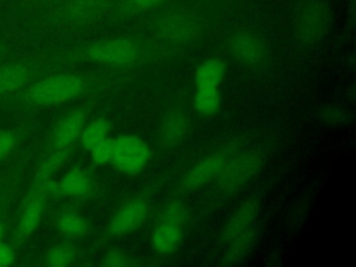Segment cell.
Instances as JSON below:
<instances>
[{
    "label": "cell",
    "instance_id": "obj_6",
    "mask_svg": "<svg viewBox=\"0 0 356 267\" xmlns=\"http://www.w3.org/2000/svg\"><path fill=\"white\" fill-rule=\"evenodd\" d=\"M47 182L42 185L29 184L18 206L15 220L8 232L10 242L17 248L26 243L42 222L49 199H51L47 191Z\"/></svg>",
    "mask_w": 356,
    "mask_h": 267
},
{
    "label": "cell",
    "instance_id": "obj_29",
    "mask_svg": "<svg viewBox=\"0 0 356 267\" xmlns=\"http://www.w3.org/2000/svg\"><path fill=\"white\" fill-rule=\"evenodd\" d=\"M102 266L104 267H138L140 266V260L120 248H110L106 250L103 259H102Z\"/></svg>",
    "mask_w": 356,
    "mask_h": 267
},
{
    "label": "cell",
    "instance_id": "obj_26",
    "mask_svg": "<svg viewBox=\"0 0 356 267\" xmlns=\"http://www.w3.org/2000/svg\"><path fill=\"white\" fill-rule=\"evenodd\" d=\"M220 89H196L193 95V108L202 117H211L221 107Z\"/></svg>",
    "mask_w": 356,
    "mask_h": 267
},
{
    "label": "cell",
    "instance_id": "obj_1",
    "mask_svg": "<svg viewBox=\"0 0 356 267\" xmlns=\"http://www.w3.org/2000/svg\"><path fill=\"white\" fill-rule=\"evenodd\" d=\"M132 78L128 68H111L96 72L53 71L42 75L19 90L0 97V110L31 113L57 107L81 97L106 92Z\"/></svg>",
    "mask_w": 356,
    "mask_h": 267
},
{
    "label": "cell",
    "instance_id": "obj_19",
    "mask_svg": "<svg viewBox=\"0 0 356 267\" xmlns=\"http://www.w3.org/2000/svg\"><path fill=\"white\" fill-rule=\"evenodd\" d=\"M36 128V120L28 118L17 125L0 127V164L17 154Z\"/></svg>",
    "mask_w": 356,
    "mask_h": 267
},
{
    "label": "cell",
    "instance_id": "obj_15",
    "mask_svg": "<svg viewBox=\"0 0 356 267\" xmlns=\"http://www.w3.org/2000/svg\"><path fill=\"white\" fill-rule=\"evenodd\" d=\"M191 120L184 108L174 106L168 108L159 124L156 142L161 150H172L188 136Z\"/></svg>",
    "mask_w": 356,
    "mask_h": 267
},
{
    "label": "cell",
    "instance_id": "obj_27",
    "mask_svg": "<svg viewBox=\"0 0 356 267\" xmlns=\"http://www.w3.org/2000/svg\"><path fill=\"white\" fill-rule=\"evenodd\" d=\"M163 221V222H171L177 224L182 228H185L189 222V209L182 200L172 199L165 202L161 209L159 210L154 222Z\"/></svg>",
    "mask_w": 356,
    "mask_h": 267
},
{
    "label": "cell",
    "instance_id": "obj_24",
    "mask_svg": "<svg viewBox=\"0 0 356 267\" xmlns=\"http://www.w3.org/2000/svg\"><path fill=\"white\" fill-rule=\"evenodd\" d=\"M78 259V249L65 241L50 245L42 254V263L47 267H68Z\"/></svg>",
    "mask_w": 356,
    "mask_h": 267
},
{
    "label": "cell",
    "instance_id": "obj_7",
    "mask_svg": "<svg viewBox=\"0 0 356 267\" xmlns=\"http://www.w3.org/2000/svg\"><path fill=\"white\" fill-rule=\"evenodd\" d=\"M159 184H152L143 191L127 199L111 216L107 222L103 239H115L136 231L147 218L152 209V199L157 191Z\"/></svg>",
    "mask_w": 356,
    "mask_h": 267
},
{
    "label": "cell",
    "instance_id": "obj_8",
    "mask_svg": "<svg viewBox=\"0 0 356 267\" xmlns=\"http://www.w3.org/2000/svg\"><path fill=\"white\" fill-rule=\"evenodd\" d=\"M263 163L264 157L260 150H238L214 179L217 192L221 196L235 195L259 174Z\"/></svg>",
    "mask_w": 356,
    "mask_h": 267
},
{
    "label": "cell",
    "instance_id": "obj_16",
    "mask_svg": "<svg viewBox=\"0 0 356 267\" xmlns=\"http://www.w3.org/2000/svg\"><path fill=\"white\" fill-rule=\"evenodd\" d=\"M33 154V147L25 149L15 154V157L3 170H0V207L7 202H13L18 195Z\"/></svg>",
    "mask_w": 356,
    "mask_h": 267
},
{
    "label": "cell",
    "instance_id": "obj_11",
    "mask_svg": "<svg viewBox=\"0 0 356 267\" xmlns=\"http://www.w3.org/2000/svg\"><path fill=\"white\" fill-rule=\"evenodd\" d=\"M93 100L95 99L90 97L79 106L68 110L56 121L43 142L42 153L60 150L75 145L83 125L88 121V114L95 104Z\"/></svg>",
    "mask_w": 356,
    "mask_h": 267
},
{
    "label": "cell",
    "instance_id": "obj_10",
    "mask_svg": "<svg viewBox=\"0 0 356 267\" xmlns=\"http://www.w3.org/2000/svg\"><path fill=\"white\" fill-rule=\"evenodd\" d=\"M331 25V8L325 0H303L295 13L293 33L303 46L320 43Z\"/></svg>",
    "mask_w": 356,
    "mask_h": 267
},
{
    "label": "cell",
    "instance_id": "obj_17",
    "mask_svg": "<svg viewBox=\"0 0 356 267\" xmlns=\"http://www.w3.org/2000/svg\"><path fill=\"white\" fill-rule=\"evenodd\" d=\"M261 210V200L259 196H250L246 200H243L225 220L222 227L218 231V242L227 243L238 234L246 231L248 228L254 225V221L257 220Z\"/></svg>",
    "mask_w": 356,
    "mask_h": 267
},
{
    "label": "cell",
    "instance_id": "obj_32",
    "mask_svg": "<svg viewBox=\"0 0 356 267\" xmlns=\"http://www.w3.org/2000/svg\"><path fill=\"white\" fill-rule=\"evenodd\" d=\"M310 209V197H300L288 213V225L299 227L302 225L305 217L307 216Z\"/></svg>",
    "mask_w": 356,
    "mask_h": 267
},
{
    "label": "cell",
    "instance_id": "obj_13",
    "mask_svg": "<svg viewBox=\"0 0 356 267\" xmlns=\"http://www.w3.org/2000/svg\"><path fill=\"white\" fill-rule=\"evenodd\" d=\"M225 47L235 61L249 68L263 67L270 57L267 42L259 33L249 29L231 32L225 40Z\"/></svg>",
    "mask_w": 356,
    "mask_h": 267
},
{
    "label": "cell",
    "instance_id": "obj_2",
    "mask_svg": "<svg viewBox=\"0 0 356 267\" xmlns=\"http://www.w3.org/2000/svg\"><path fill=\"white\" fill-rule=\"evenodd\" d=\"M51 71L75 64H100L113 68H129L164 63L181 54V49L142 36H113L67 47L40 51Z\"/></svg>",
    "mask_w": 356,
    "mask_h": 267
},
{
    "label": "cell",
    "instance_id": "obj_34",
    "mask_svg": "<svg viewBox=\"0 0 356 267\" xmlns=\"http://www.w3.org/2000/svg\"><path fill=\"white\" fill-rule=\"evenodd\" d=\"M11 203L6 204L0 211V241L6 239V235L10 232L13 220H11Z\"/></svg>",
    "mask_w": 356,
    "mask_h": 267
},
{
    "label": "cell",
    "instance_id": "obj_14",
    "mask_svg": "<svg viewBox=\"0 0 356 267\" xmlns=\"http://www.w3.org/2000/svg\"><path fill=\"white\" fill-rule=\"evenodd\" d=\"M47 191L50 197L88 199L96 193L97 184L89 170L83 165H74L67 170L61 178H50Z\"/></svg>",
    "mask_w": 356,
    "mask_h": 267
},
{
    "label": "cell",
    "instance_id": "obj_31",
    "mask_svg": "<svg viewBox=\"0 0 356 267\" xmlns=\"http://www.w3.org/2000/svg\"><path fill=\"white\" fill-rule=\"evenodd\" d=\"M88 152L90 153V161L93 165L102 167V165L111 164L113 152H114V138H110V136L104 138Z\"/></svg>",
    "mask_w": 356,
    "mask_h": 267
},
{
    "label": "cell",
    "instance_id": "obj_12",
    "mask_svg": "<svg viewBox=\"0 0 356 267\" xmlns=\"http://www.w3.org/2000/svg\"><path fill=\"white\" fill-rule=\"evenodd\" d=\"M152 147L136 134H122L114 138L111 164L124 175H139L150 163Z\"/></svg>",
    "mask_w": 356,
    "mask_h": 267
},
{
    "label": "cell",
    "instance_id": "obj_4",
    "mask_svg": "<svg viewBox=\"0 0 356 267\" xmlns=\"http://www.w3.org/2000/svg\"><path fill=\"white\" fill-rule=\"evenodd\" d=\"M150 31L161 43L181 49L200 39L203 22L191 10L170 8L152 18Z\"/></svg>",
    "mask_w": 356,
    "mask_h": 267
},
{
    "label": "cell",
    "instance_id": "obj_23",
    "mask_svg": "<svg viewBox=\"0 0 356 267\" xmlns=\"http://www.w3.org/2000/svg\"><path fill=\"white\" fill-rule=\"evenodd\" d=\"M72 152H74V146L42 153V159H40L29 184H32V185L46 184L68 161Z\"/></svg>",
    "mask_w": 356,
    "mask_h": 267
},
{
    "label": "cell",
    "instance_id": "obj_22",
    "mask_svg": "<svg viewBox=\"0 0 356 267\" xmlns=\"http://www.w3.org/2000/svg\"><path fill=\"white\" fill-rule=\"evenodd\" d=\"M227 74V64L220 57L203 60L195 70V89H218Z\"/></svg>",
    "mask_w": 356,
    "mask_h": 267
},
{
    "label": "cell",
    "instance_id": "obj_30",
    "mask_svg": "<svg viewBox=\"0 0 356 267\" xmlns=\"http://www.w3.org/2000/svg\"><path fill=\"white\" fill-rule=\"evenodd\" d=\"M318 118L325 125L341 127L350 121V113L339 104H327L318 111Z\"/></svg>",
    "mask_w": 356,
    "mask_h": 267
},
{
    "label": "cell",
    "instance_id": "obj_35",
    "mask_svg": "<svg viewBox=\"0 0 356 267\" xmlns=\"http://www.w3.org/2000/svg\"><path fill=\"white\" fill-rule=\"evenodd\" d=\"M11 56H14V51H13L11 46L0 36V61L8 58Z\"/></svg>",
    "mask_w": 356,
    "mask_h": 267
},
{
    "label": "cell",
    "instance_id": "obj_28",
    "mask_svg": "<svg viewBox=\"0 0 356 267\" xmlns=\"http://www.w3.org/2000/svg\"><path fill=\"white\" fill-rule=\"evenodd\" d=\"M164 0H120L114 8V15L118 19H128L160 6Z\"/></svg>",
    "mask_w": 356,
    "mask_h": 267
},
{
    "label": "cell",
    "instance_id": "obj_25",
    "mask_svg": "<svg viewBox=\"0 0 356 267\" xmlns=\"http://www.w3.org/2000/svg\"><path fill=\"white\" fill-rule=\"evenodd\" d=\"M110 128L111 127L107 118H103V117L93 118L89 122L86 121L78 140L85 150H90L96 143L110 136Z\"/></svg>",
    "mask_w": 356,
    "mask_h": 267
},
{
    "label": "cell",
    "instance_id": "obj_33",
    "mask_svg": "<svg viewBox=\"0 0 356 267\" xmlns=\"http://www.w3.org/2000/svg\"><path fill=\"white\" fill-rule=\"evenodd\" d=\"M17 249L10 241H0V267L13 266L17 261Z\"/></svg>",
    "mask_w": 356,
    "mask_h": 267
},
{
    "label": "cell",
    "instance_id": "obj_5",
    "mask_svg": "<svg viewBox=\"0 0 356 267\" xmlns=\"http://www.w3.org/2000/svg\"><path fill=\"white\" fill-rule=\"evenodd\" d=\"M242 145H243V138H239V136H235L222 142L220 146H217L209 154L197 160L191 168L185 171V174L181 177V179L177 184L175 192L181 195L191 193L213 182L218 177V174L221 172L227 161L238 150H241Z\"/></svg>",
    "mask_w": 356,
    "mask_h": 267
},
{
    "label": "cell",
    "instance_id": "obj_36",
    "mask_svg": "<svg viewBox=\"0 0 356 267\" xmlns=\"http://www.w3.org/2000/svg\"><path fill=\"white\" fill-rule=\"evenodd\" d=\"M53 1H56V3H58V1H63V0H53Z\"/></svg>",
    "mask_w": 356,
    "mask_h": 267
},
{
    "label": "cell",
    "instance_id": "obj_20",
    "mask_svg": "<svg viewBox=\"0 0 356 267\" xmlns=\"http://www.w3.org/2000/svg\"><path fill=\"white\" fill-rule=\"evenodd\" d=\"M51 224L54 229L67 239L83 238L90 229L86 217H83L76 209L70 206L58 209L51 218Z\"/></svg>",
    "mask_w": 356,
    "mask_h": 267
},
{
    "label": "cell",
    "instance_id": "obj_18",
    "mask_svg": "<svg viewBox=\"0 0 356 267\" xmlns=\"http://www.w3.org/2000/svg\"><path fill=\"white\" fill-rule=\"evenodd\" d=\"M259 241V228L256 225L238 234L225 243L224 253L221 256V264L231 267L243 263L254 250Z\"/></svg>",
    "mask_w": 356,
    "mask_h": 267
},
{
    "label": "cell",
    "instance_id": "obj_3",
    "mask_svg": "<svg viewBox=\"0 0 356 267\" xmlns=\"http://www.w3.org/2000/svg\"><path fill=\"white\" fill-rule=\"evenodd\" d=\"M111 10V0H63L33 19L47 29H81L102 19Z\"/></svg>",
    "mask_w": 356,
    "mask_h": 267
},
{
    "label": "cell",
    "instance_id": "obj_9",
    "mask_svg": "<svg viewBox=\"0 0 356 267\" xmlns=\"http://www.w3.org/2000/svg\"><path fill=\"white\" fill-rule=\"evenodd\" d=\"M53 72L42 53L11 56L0 61V97L19 90L33 79Z\"/></svg>",
    "mask_w": 356,
    "mask_h": 267
},
{
    "label": "cell",
    "instance_id": "obj_21",
    "mask_svg": "<svg viewBox=\"0 0 356 267\" xmlns=\"http://www.w3.org/2000/svg\"><path fill=\"white\" fill-rule=\"evenodd\" d=\"M184 229L185 228L171 222H163V221L154 222L152 235H150L152 249L157 254H163V256H168L174 253L182 242Z\"/></svg>",
    "mask_w": 356,
    "mask_h": 267
}]
</instances>
